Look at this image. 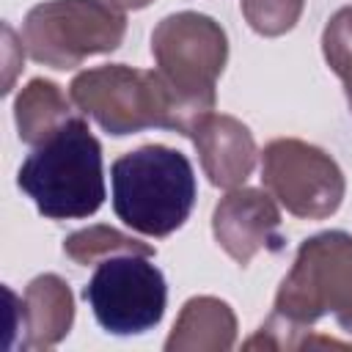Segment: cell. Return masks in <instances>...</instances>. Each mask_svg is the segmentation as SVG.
Instances as JSON below:
<instances>
[{
    "label": "cell",
    "mask_w": 352,
    "mask_h": 352,
    "mask_svg": "<svg viewBox=\"0 0 352 352\" xmlns=\"http://www.w3.org/2000/svg\"><path fill=\"white\" fill-rule=\"evenodd\" d=\"M198 151L201 168L214 187L234 190L248 182L256 165V140L253 132L234 116L209 113L190 132Z\"/></svg>",
    "instance_id": "obj_10"
},
{
    "label": "cell",
    "mask_w": 352,
    "mask_h": 352,
    "mask_svg": "<svg viewBox=\"0 0 352 352\" xmlns=\"http://www.w3.org/2000/svg\"><path fill=\"white\" fill-rule=\"evenodd\" d=\"M212 234L239 267H248L258 250L278 253L283 248L278 204L256 187H234L220 198L212 214Z\"/></svg>",
    "instance_id": "obj_9"
},
{
    "label": "cell",
    "mask_w": 352,
    "mask_h": 352,
    "mask_svg": "<svg viewBox=\"0 0 352 352\" xmlns=\"http://www.w3.org/2000/svg\"><path fill=\"white\" fill-rule=\"evenodd\" d=\"M245 22L258 36H283L289 33L305 8V0H239Z\"/></svg>",
    "instance_id": "obj_16"
},
{
    "label": "cell",
    "mask_w": 352,
    "mask_h": 352,
    "mask_svg": "<svg viewBox=\"0 0 352 352\" xmlns=\"http://www.w3.org/2000/svg\"><path fill=\"white\" fill-rule=\"evenodd\" d=\"M264 190L294 217L324 220L338 212L346 182L338 162L300 138L270 140L261 151Z\"/></svg>",
    "instance_id": "obj_7"
},
{
    "label": "cell",
    "mask_w": 352,
    "mask_h": 352,
    "mask_svg": "<svg viewBox=\"0 0 352 352\" xmlns=\"http://www.w3.org/2000/svg\"><path fill=\"white\" fill-rule=\"evenodd\" d=\"M63 253L77 267H88V264H99L104 258L124 256V253L154 256L157 250L148 242H140L132 234H124L113 226H88V228H80L63 239Z\"/></svg>",
    "instance_id": "obj_14"
},
{
    "label": "cell",
    "mask_w": 352,
    "mask_h": 352,
    "mask_svg": "<svg viewBox=\"0 0 352 352\" xmlns=\"http://www.w3.org/2000/svg\"><path fill=\"white\" fill-rule=\"evenodd\" d=\"M72 107L58 82L36 77L25 88H19L14 99V121L19 129V140L28 146H38L52 138L66 121H72Z\"/></svg>",
    "instance_id": "obj_13"
},
{
    "label": "cell",
    "mask_w": 352,
    "mask_h": 352,
    "mask_svg": "<svg viewBox=\"0 0 352 352\" xmlns=\"http://www.w3.org/2000/svg\"><path fill=\"white\" fill-rule=\"evenodd\" d=\"M272 314L302 327L333 314L338 327L352 333V236L346 231H322L297 248Z\"/></svg>",
    "instance_id": "obj_4"
},
{
    "label": "cell",
    "mask_w": 352,
    "mask_h": 352,
    "mask_svg": "<svg viewBox=\"0 0 352 352\" xmlns=\"http://www.w3.org/2000/svg\"><path fill=\"white\" fill-rule=\"evenodd\" d=\"M322 52L327 66L341 77L346 104L352 110V6L338 8L322 33Z\"/></svg>",
    "instance_id": "obj_15"
},
{
    "label": "cell",
    "mask_w": 352,
    "mask_h": 352,
    "mask_svg": "<svg viewBox=\"0 0 352 352\" xmlns=\"http://www.w3.org/2000/svg\"><path fill=\"white\" fill-rule=\"evenodd\" d=\"M110 182L118 220L146 236H168L182 228L198 192L190 160L162 143L121 154L110 168Z\"/></svg>",
    "instance_id": "obj_3"
},
{
    "label": "cell",
    "mask_w": 352,
    "mask_h": 352,
    "mask_svg": "<svg viewBox=\"0 0 352 352\" xmlns=\"http://www.w3.org/2000/svg\"><path fill=\"white\" fill-rule=\"evenodd\" d=\"M151 256H113L99 261L82 297L96 322L113 336H138L160 324L168 302L165 275Z\"/></svg>",
    "instance_id": "obj_8"
},
{
    "label": "cell",
    "mask_w": 352,
    "mask_h": 352,
    "mask_svg": "<svg viewBox=\"0 0 352 352\" xmlns=\"http://www.w3.org/2000/svg\"><path fill=\"white\" fill-rule=\"evenodd\" d=\"M157 72L204 118L214 110V82L228 60V36L206 14L179 11L157 22L151 33Z\"/></svg>",
    "instance_id": "obj_6"
},
{
    "label": "cell",
    "mask_w": 352,
    "mask_h": 352,
    "mask_svg": "<svg viewBox=\"0 0 352 352\" xmlns=\"http://www.w3.org/2000/svg\"><path fill=\"white\" fill-rule=\"evenodd\" d=\"M72 322H74V297L60 275L44 272L25 286L19 305L22 349L55 346L69 336Z\"/></svg>",
    "instance_id": "obj_11"
},
{
    "label": "cell",
    "mask_w": 352,
    "mask_h": 352,
    "mask_svg": "<svg viewBox=\"0 0 352 352\" xmlns=\"http://www.w3.org/2000/svg\"><path fill=\"white\" fill-rule=\"evenodd\" d=\"M107 3H113V6H116V8H121V11H138V8L151 6L154 0H107Z\"/></svg>",
    "instance_id": "obj_17"
},
{
    "label": "cell",
    "mask_w": 352,
    "mask_h": 352,
    "mask_svg": "<svg viewBox=\"0 0 352 352\" xmlns=\"http://www.w3.org/2000/svg\"><path fill=\"white\" fill-rule=\"evenodd\" d=\"M69 96L85 116L116 138L151 126L173 129L190 138L201 121V116L157 69L146 72L124 63L85 69L72 80Z\"/></svg>",
    "instance_id": "obj_1"
},
{
    "label": "cell",
    "mask_w": 352,
    "mask_h": 352,
    "mask_svg": "<svg viewBox=\"0 0 352 352\" xmlns=\"http://www.w3.org/2000/svg\"><path fill=\"white\" fill-rule=\"evenodd\" d=\"M126 16L107 0H47L28 11L22 41L36 63L66 72L121 47Z\"/></svg>",
    "instance_id": "obj_5"
},
{
    "label": "cell",
    "mask_w": 352,
    "mask_h": 352,
    "mask_svg": "<svg viewBox=\"0 0 352 352\" xmlns=\"http://www.w3.org/2000/svg\"><path fill=\"white\" fill-rule=\"evenodd\" d=\"M16 184L50 220L91 217L104 201L102 146L88 124L74 116L38 143L19 168Z\"/></svg>",
    "instance_id": "obj_2"
},
{
    "label": "cell",
    "mask_w": 352,
    "mask_h": 352,
    "mask_svg": "<svg viewBox=\"0 0 352 352\" xmlns=\"http://www.w3.org/2000/svg\"><path fill=\"white\" fill-rule=\"evenodd\" d=\"M236 341V316L220 297H190L165 341V352H228Z\"/></svg>",
    "instance_id": "obj_12"
}]
</instances>
